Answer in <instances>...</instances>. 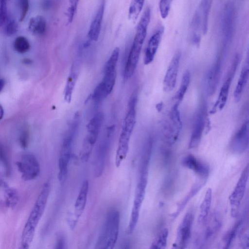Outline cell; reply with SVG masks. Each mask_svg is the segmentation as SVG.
Returning a JSON list of instances; mask_svg holds the SVG:
<instances>
[{"label":"cell","mask_w":249,"mask_h":249,"mask_svg":"<svg viewBox=\"0 0 249 249\" xmlns=\"http://www.w3.org/2000/svg\"><path fill=\"white\" fill-rule=\"evenodd\" d=\"M30 140V132L27 127L22 129L19 135V142L20 146L23 148L28 147Z\"/></svg>","instance_id":"d6a6232c"},{"label":"cell","mask_w":249,"mask_h":249,"mask_svg":"<svg viewBox=\"0 0 249 249\" xmlns=\"http://www.w3.org/2000/svg\"><path fill=\"white\" fill-rule=\"evenodd\" d=\"M239 225L240 223H237L227 234L222 249H231L232 243L235 238Z\"/></svg>","instance_id":"1f68e13d"},{"label":"cell","mask_w":249,"mask_h":249,"mask_svg":"<svg viewBox=\"0 0 249 249\" xmlns=\"http://www.w3.org/2000/svg\"><path fill=\"white\" fill-rule=\"evenodd\" d=\"M171 0H161L159 2V10L162 18L165 19L168 16L171 6Z\"/></svg>","instance_id":"836d02e7"},{"label":"cell","mask_w":249,"mask_h":249,"mask_svg":"<svg viewBox=\"0 0 249 249\" xmlns=\"http://www.w3.org/2000/svg\"><path fill=\"white\" fill-rule=\"evenodd\" d=\"M249 124L246 121L234 136L231 143V149L235 154H241L249 146Z\"/></svg>","instance_id":"9a60e30c"},{"label":"cell","mask_w":249,"mask_h":249,"mask_svg":"<svg viewBox=\"0 0 249 249\" xmlns=\"http://www.w3.org/2000/svg\"><path fill=\"white\" fill-rule=\"evenodd\" d=\"M119 56V49L116 48L112 52L104 67V75L101 82L108 95L112 91L116 77V66Z\"/></svg>","instance_id":"7c38bea8"},{"label":"cell","mask_w":249,"mask_h":249,"mask_svg":"<svg viewBox=\"0 0 249 249\" xmlns=\"http://www.w3.org/2000/svg\"><path fill=\"white\" fill-rule=\"evenodd\" d=\"M104 120L101 112L96 113L87 125V133L85 136L81 152V159L84 162L88 160L96 142Z\"/></svg>","instance_id":"5b68a950"},{"label":"cell","mask_w":249,"mask_h":249,"mask_svg":"<svg viewBox=\"0 0 249 249\" xmlns=\"http://www.w3.org/2000/svg\"><path fill=\"white\" fill-rule=\"evenodd\" d=\"M168 234L167 228L162 229L151 244L149 249H165L167 243Z\"/></svg>","instance_id":"4316f807"},{"label":"cell","mask_w":249,"mask_h":249,"mask_svg":"<svg viewBox=\"0 0 249 249\" xmlns=\"http://www.w3.org/2000/svg\"><path fill=\"white\" fill-rule=\"evenodd\" d=\"M180 57V52H177L169 63L163 83V90L166 92L173 90L176 86Z\"/></svg>","instance_id":"5bb4252c"},{"label":"cell","mask_w":249,"mask_h":249,"mask_svg":"<svg viewBox=\"0 0 249 249\" xmlns=\"http://www.w3.org/2000/svg\"><path fill=\"white\" fill-rule=\"evenodd\" d=\"M4 115V109L2 106L0 104V120H1Z\"/></svg>","instance_id":"7bdbcfd3"},{"label":"cell","mask_w":249,"mask_h":249,"mask_svg":"<svg viewBox=\"0 0 249 249\" xmlns=\"http://www.w3.org/2000/svg\"><path fill=\"white\" fill-rule=\"evenodd\" d=\"M232 1H228L225 5L222 20V29L225 43L231 39L235 22V11Z\"/></svg>","instance_id":"4fadbf2b"},{"label":"cell","mask_w":249,"mask_h":249,"mask_svg":"<svg viewBox=\"0 0 249 249\" xmlns=\"http://www.w3.org/2000/svg\"><path fill=\"white\" fill-rule=\"evenodd\" d=\"M249 175V168L247 165L243 170L235 187L229 196L231 214L232 217H235L238 213L239 206L245 193Z\"/></svg>","instance_id":"52a82bcc"},{"label":"cell","mask_w":249,"mask_h":249,"mask_svg":"<svg viewBox=\"0 0 249 249\" xmlns=\"http://www.w3.org/2000/svg\"><path fill=\"white\" fill-rule=\"evenodd\" d=\"M79 123V114L76 113L65 134L61 145L58 161V179L63 181L66 178L71 159L72 142Z\"/></svg>","instance_id":"277c9868"},{"label":"cell","mask_w":249,"mask_h":249,"mask_svg":"<svg viewBox=\"0 0 249 249\" xmlns=\"http://www.w3.org/2000/svg\"><path fill=\"white\" fill-rule=\"evenodd\" d=\"M144 1L143 0H133L131 1L128 11L129 19L135 22L140 14Z\"/></svg>","instance_id":"83f0119b"},{"label":"cell","mask_w":249,"mask_h":249,"mask_svg":"<svg viewBox=\"0 0 249 249\" xmlns=\"http://www.w3.org/2000/svg\"><path fill=\"white\" fill-rule=\"evenodd\" d=\"M89 181L85 180L82 184L74 204V214L76 220L80 217L86 207L89 191Z\"/></svg>","instance_id":"44dd1931"},{"label":"cell","mask_w":249,"mask_h":249,"mask_svg":"<svg viewBox=\"0 0 249 249\" xmlns=\"http://www.w3.org/2000/svg\"><path fill=\"white\" fill-rule=\"evenodd\" d=\"M120 214L117 210L108 213L103 232L107 243L106 249H114L119 234Z\"/></svg>","instance_id":"9c48e42d"},{"label":"cell","mask_w":249,"mask_h":249,"mask_svg":"<svg viewBox=\"0 0 249 249\" xmlns=\"http://www.w3.org/2000/svg\"><path fill=\"white\" fill-rule=\"evenodd\" d=\"M5 25V32L8 36L15 34L18 29V25L16 21L13 19H7Z\"/></svg>","instance_id":"e575fe53"},{"label":"cell","mask_w":249,"mask_h":249,"mask_svg":"<svg viewBox=\"0 0 249 249\" xmlns=\"http://www.w3.org/2000/svg\"><path fill=\"white\" fill-rule=\"evenodd\" d=\"M191 74L188 70L185 71L182 76L180 87L175 95L177 104H179L182 100L190 83Z\"/></svg>","instance_id":"484cf974"},{"label":"cell","mask_w":249,"mask_h":249,"mask_svg":"<svg viewBox=\"0 0 249 249\" xmlns=\"http://www.w3.org/2000/svg\"><path fill=\"white\" fill-rule=\"evenodd\" d=\"M212 201V190L208 188L200 204L198 221L203 223L205 222L210 211Z\"/></svg>","instance_id":"603a6c76"},{"label":"cell","mask_w":249,"mask_h":249,"mask_svg":"<svg viewBox=\"0 0 249 249\" xmlns=\"http://www.w3.org/2000/svg\"><path fill=\"white\" fill-rule=\"evenodd\" d=\"M181 163L183 166L193 171L202 178L206 179L209 174V167L192 155L184 157Z\"/></svg>","instance_id":"d6986e66"},{"label":"cell","mask_w":249,"mask_h":249,"mask_svg":"<svg viewBox=\"0 0 249 249\" xmlns=\"http://www.w3.org/2000/svg\"><path fill=\"white\" fill-rule=\"evenodd\" d=\"M19 5L20 10L19 20L22 21L25 18L28 12L29 4V1L27 0H22L19 1Z\"/></svg>","instance_id":"74e56055"},{"label":"cell","mask_w":249,"mask_h":249,"mask_svg":"<svg viewBox=\"0 0 249 249\" xmlns=\"http://www.w3.org/2000/svg\"><path fill=\"white\" fill-rule=\"evenodd\" d=\"M0 160L5 165L7 172L8 173L10 169L8 161L7 160V158L5 155L4 151L3 150V148L1 146H0Z\"/></svg>","instance_id":"ab89813d"},{"label":"cell","mask_w":249,"mask_h":249,"mask_svg":"<svg viewBox=\"0 0 249 249\" xmlns=\"http://www.w3.org/2000/svg\"><path fill=\"white\" fill-rule=\"evenodd\" d=\"M78 0H70V6L68 9L67 20L69 23H71L73 19L76 11L78 5Z\"/></svg>","instance_id":"8d00e7d4"},{"label":"cell","mask_w":249,"mask_h":249,"mask_svg":"<svg viewBox=\"0 0 249 249\" xmlns=\"http://www.w3.org/2000/svg\"><path fill=\"white\" fill-rule=\"evenodd\" d=\"M164 31L163 27H160L150 38L145 50L144 63L148 65L154 60L160 45Z\"/></svg>","instance_id":"ac0fdd59"},{"label":"cell","mask_w":249,"mask_h":249,"mask_svg":"<svg viewBox=\"0 0 249 249\" xmlns=\"http://www.w3.org/2000/svg\"><path fill=\"white\" fill-rule=\"evenodd\" d=\"M46 21L41 16H36L30 19L29 23L30 31L35 35H42L46 30Z\"/></svg>","instance_id":"cb8c5ba5"},{"label":"cell","mask_w":249,"mask_h":249,"mask_svg":"<svg viewBox=\"0 0 249 249\" xmlns=\"http://www.w3.org/2000/svg\"><path fill=\"white\" fill-rule=\"evenodd\" d=\"M249 69L248 60L243 66L236 86L233 96L236 102H238L241 99L245 88L246 87L249 79Z\"/></svg>","instance_id":"7402d4cb"},{"label":"cell","mask_w":249,"mask_h":249,"mask_svg":"<svg viewBox=\"0 0 249 249\" xmlns=\"http://www.w3.org/2000/svg\"><path fill=\"white\" fill-rule=\"evenodd\" d=\"M16 164L22 178L25 181L33 180L39 174V163L33 154H23Z\"/></svg>","instance_id":"ba28073f"},{"label":"cell","mask_w":249,"mask_h":249,"mask_svg":"<svg viewBox=\"0 0 249 249\" xmlns=\"http://www.w3.org/2000/svg\"><path fill=\"white\" fill-rule=\"evenodd\" d=\"M137 96L133 94L129 100L126 114L123 121L117 149L115 164L119 167L125 159L129 149V144L131 134L136 124V105Z\"/></svg>","instance_id":"3957f363"},{"label":"cell","mask_w":249,"mask_h":249,"mask_svg":"<svg viewBox=\"0 0 249 249\" xmlns=\"http://www.w3.org/2000/svg\"><path fill=\"white\" fill-rule=\"evenodd\" d=\"M114 129L113 125L107 128L105 135L101 139L96 148L93 160L94 175L96 178L100 177L103 174Z\"/></svg>","instance_id":"8992f818"},{"label":"cell","mask_w":249,"mask_h":249,"mask_svg":"<svg viewBox=\"0 0 249 249\" xmlns=\"http://www.w3.org/2000/svg\"><path fill=\"white\" fill-rule=\"evenodd\" d=\"M104 9L105 2L102 1L91 22L89 30L88 36L92 41H95L98 39L101 29Z\"/></svg>","instance_id":"ffe728a7"},{"label":"cell","mask_w":249,"mask_h":249,"mask_svg":"<svg viewBox=\"0 0 249 249\" xmlns=\"http://www.w3.org/2000/svg\"><path fill=\"white\" fill-rule=\"evenodd\" d=\"M221 72L220 59H217L209 70L206 77V89L208 95L212 96L215 92Z\"/></svg>","instance_id":"e0dca14e"},{"label":"cell","mask_w":249,"mask_h":249,"mask_svg":"<svg viewBox=\"0 0 249 249\" xmlns=\"http://www.w3.org/2000/svg\"><path fill=\"white\" fill-rule=\"evenodd\" d=\"M151 10L147 7L144 11L137 26L136 33L130 50L124 71L126 79L134 74L138 63L142 46L145 38L150 20Z\"/></svg>","instance_id":"7a4b0ae2"},{"label":"cell","mask_w":249,"mask_h":249,"mask_svg":"<svg viewBox=\"0 0 249 249\" xmlns=\"http://www.w3.org/2000/svg\"><path fill=\"white\" fill-rule=\"evenodd\" d=\"M239 55L236 54L228 73L227 79L220 89L217 99L210 111L211 114L215 113L217 110H221L224 107L228 100L231 84L239 63Z\"/></svg>","instance_id":"8fae6325"},{"label":"cell","mask_w":249,"mask_h":249,"mask_svg":"<svg viewBox=\"0 0 249 249\" xmlns=\"http://www.w3.org/2000/svg\"><path fill=\"white\" fill-rule=\"evenodd\" d=\"M52 1H46L44 2V7L45 8H49L52 5Z\"/></svg>","instance_id":"b9f144b4"},{"label":"cell","mask_w":249,"mask_h":249,"mask_svg":"<svg viewBox=\"0 0 249 249\" xmlns=\"http://www.w3.org/2000/svg\"><path fill=\"white\" fill-rule=\"evenodd\" d=\"M205 107L203 106L198 111L195 119L189 144V148L190 149L196 147L201 141L202 133L205 125Z\"/></svg>","instance_id":"2e32d148"},{"label":"cell","mask_w":249,"mask_h":249,"mask_svg":"<svg viewBox=\"0 0 249 249\" xmlns=\"http://www.w3.org/2000/svg\"><path fill=\"white\" fill-rule=\"evenodd\" d=\"M73 67L68 77L64 90V99L68 103L71 101L72 92L77 77V73Z\"/></svg>","instance_id":"d4e9b609"},{"label":"cell","mask_w":249,"mask_h":249,"mask_svg":"<svg viewBox=\"0 0 249 249\" xmlns=\"http://www.w3.org/2000/svg\"><path fill=\"white\" fill-rule=\"evenodd\" d=\"M249 241L248 233L244 234L241 237L238 246L236 249H249Z\"/></svg>","instance_id":"f35d334b"},{"label":"cell","mask_w":249,"mask_h":249,"mask_svg":"<svg viewBox=\"0 0 249 249\" xmlns=\"http://www.w3.org/2000/svg\"><path fill=\"white\" fill-rule=\"evenodd\" d=\"M156 107L159 111L161 110V109H162V103H160L158 104H157Z\"/></svg>","instance_id":"f6af8a7d"},{"label":"cell","mask_w":249,"mask_h":249,"mask_svg":"<svg viewBox=\"0 0 249 249\" xmlns=\"http://www.w3.org/2000/svg\"><path fill=\"white\" fill-rule=\"evenodd\" d=\"M50 191L49 182L44 184L24 228L19 249H28L36 228L44 213Z\"/></svg>","instance_id":"6da1fadb"},{"label":"cell","mask_w":249,"mask_h":249,"mask_svg":"<svg viewBox=\"0 0 249 249\" xmlns=\"http://www.w3.org/2000/svg\"><path fill=\"white\" fill-rule=\"evenodd\" d=\"M15 50L20 53H24L29 51L30 45L28 40L23 36L17 37L14 42Z\"/></svg>","instance_id":"f1b7e54d"},{"label":"cell","mask_w":249,"mask_h":249,"mask_svg":"<svg viewBox=\"0 0 249 249\" xmlns=\"http://www.w3.org/2000/svg\"><path fill=\"white\" fill-rule=\"evenodd\" d=\"M7 19L6 1L0 0V27L4 25Z\"/></svg>","instance_id":"d590c367"},{"label":"cell","mask_w":249,"mask_h":249,"mask_svg":"<svg viewBox=\"0 0 249 249\" xmlns=\"http://www.w3.org/2000/svg\"><path fill=\"white\" fill-rule=\"evenodd\" d=\"M4 86V80L2 79H0V92L2 90Z\"/></svg>","instance_id":"ee69618b"},{"label":"cell","mask_w":249,"mask_h":249,"mask_svg":"<svg viewBox=\"0 0 249 249\" xmlns=\"http://www.w3.org/2000/svg\"><path fill=\"white\" fill-rule=\"evenodd\" d=\"M64 243L63 239L61 237L59 238L56 242L54 249H64Z\"/></svg>","instance_id":"60d3db41"},{"label":"cell","mask_w":249,"mask_h":249,"mask_svg":"<svg viewBox=\"0 0 249 249\" xmlns=\"http://www.w3.org/2000/svg\"><path fill=\"white\" fill-rule=\"evenodd\" d=\"M193 220V214L187 213L178 225L175 241L170 249H185L190 237Z\"/></svg>","instance_id":"30bf717a"},{"label":"cell","mask_w":249,"mask_h":249,"mask_svg":"<svg viewBox=\"0 0 249 249\" xmlns=\"http://www.w3.org/2000/svg\"><path fill=\"white\" fill-rule=\"evenodd\" d=\"M108 95L102 83L101 82L94 89L91 97L95 103H98L103 100Z\"/></svg>","instance_id":"4dcf8cb0"},{"label":"cell","mask_w":249,"mask_h":249,"mask_svg":"<svg viewBox=\"0 0 249 249\" xmlns=\"http://www.w3.org/2000/svg\"><path fill=\"white\" fill-rule=\"evenodd\" d=\"M5 202L7 206L9 207L15 206L18 201V194L16 190L9 188L5 190Z\"/></svg>","instance_id":"f546056e"}]
</instances>
